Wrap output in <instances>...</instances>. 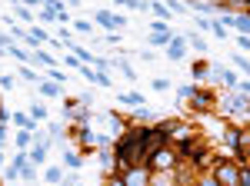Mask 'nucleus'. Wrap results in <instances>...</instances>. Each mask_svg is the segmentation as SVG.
<instances>
[{
	"label": "nucleus",
	"mask_w": 250,
	"mask_h": 186,
	"mask_svg": "<svg viewBox=\"0 0 250 186\" xmlns=\"http://www.w3.org/2000/svg\"><path fill=\"white\" fill-rule=\"evenodd\" d=\"M117 3H124V0H117Z\"/></svg>",
	"instance_id": "nucleus-47"
},
{
	"label": "nucleus",
	"mask_w": 250,
	"mask_h": 186,
	"mask_svg": "<svg viewBox=\"0 0 250 186\" xmlns=\"http://www.w3.org/2000/svg\"><path fill=\"white\" fill-rule=\"evenodd\" d=\"M17 74H20V80H27V83H40L37 74H34V70H30L27 63H20V67H17Z\"/></svg>",
	"instance_id": "nucleus-21"
},
{
	"label": "nucleus",
	"mask_w": 250,
	"mask_h": 186,
	"mask_svg": "<svg viewBox=\"0 0 250 186\" xmlns=\"http://www.w3.org/2000/svg\"><path fill=\"white\" fill-rule=\"evenodd\" d=\"M14 3V14H17V20H23V23H30V20L37 17L34 14V7H27V3H20V0H10Z\"/></svg>",
	"instance_id": "nucleus-7"
},
{
	"label": "nucleus",
	"mask_w": 250,
	"mask_h": 186,
	"mask_svg": "<svg viewBox=\"0 0 250 186\" xmlns=\"http://www.w3.org/2000/svg\"><path fill=\"white\" fill-rule=\"evenodd\" d=\"M197 30H210V20H207V17H197Z\"/></svg>",
	"instance_id": "nucleus-43"
},
{
	"label": "nucleus",
	"mask_w": 250,
	"mask_h": 186,
	"mask_svg": "<svg viewBox=\"0 0 250 186\" xmlns=\"http://www.w3.org/2000/svg\"><path fill=\"white\" fill-rule=\"evenodd\" d=\"M213 180L220 186H240V167L230 163V160H220L217 169H213Z\"/></svg>",
	"instance_id": "nucleus-2"
},
{
	"label": "nucleus",
	"mask_w": 250,
	"mask_h": 186,
	"mask_svg": "<svg viewBox=\"0 0 250 186\" xmlns=\"http://www.w3.org/2000/svg\"><path fill=\"white\" fill-rule=\"evenodd\" d=\"M37 17L43 20V23H50V20H60V14L54 10V7H40V10H37Z\"/></svg>",
	"instance_id": "nucleus-23"
},
{
	"label": "nucleus",
	"mask_w": 250,
	"mask_h": 186,
	"mask_svg": "<svg viewBox=\"0 0 250 186\" xmlns=\"http://www.w3.org/2000/svg\"><path fill=\"white\" fill-rule=\"evenodd\" d=\"M230 60H233V63H237V67H240V70H244V74L250 76V56H244V54H240V50H237V54H233Z\"/></svg>",
	"instance_id": "nucleus-25"
},
{
	"label": "nucleus",
	"mask_w": 250,
	"mask_h": 186,
	"mask_svg": "<svg viewBox=\"0 0 250 186\" xmlns=\"http://www.w3.org/2000/svg\"><path fill=\"white\" fill-rule=\"evenodd\" d=\"M77 186H80V183H77Z\"/></svg>",
	"instance_id": "nucleus-48"
},
{
	"label": "nucleus",
	"mask_w": 250,
	"mask_h": 186,
	"mask_svg": "<svg viewBox=\"0 0 250 186\" xmlns=\"http://www.w3.org/2000/svg\"><path fill=\"white\" fill-rule=\"evenodd\" d=\"M170 167H173V149H170V147L157 149L154 156L147 160V169H150V173H167Z\"/></svg>",
	"instance_id": "nucleus-3"
},
{
	"label": "nucleus",
	"mask_w": 250,
	"mask_h": 186,
	"mask_svg": "<svg viewBox=\"0 0 250 186\" xmlns=\"http://www.w3.org/2000/svg\"><path fill=\"white\" fill-rule=\"evenodd\" d=\"M120 176H124L127 186H150V169L144 167V163H140V167H127Z\"/></svg>",
	"instance_id": "nucleus-4"
},
{
	"label": "nucleus",
	"mask_w": 250,
	"mask_h": 186,
	"mask_svg": "<svg viewBox=\"0 0 250 186\" xmlns=\"http://www.w3.org/2000/svg\"><path fill=\"white\" fill-rule=\"evenodd\" d=\"M237 90L244 93V96H250V80H240V83H237Z\"/></svg>",
	"instance_id": "nucleus-41"
},
{
	"label": "nucleus",
	"mask_w": 250,
	"mask_h": 186,
	"mask_svg": "<svg viewBox=\"0 0 250 186\" xmlns=\"http://www.w3.org/2000/svg\"><path fill=\"white\" fill-rule=\"evenodd\" d=\"M150 14H154L157 20H164V23H170V7H167V3H157V0H150Z\"/></svg>",
	"instance_id": "nucleus-10"
},
{
	"label": "nucleus",
	"mask_w": 250,
	"mask_h": 186,
	"mask_svg": "<svg viewBox=\"0 0 250 186\" xmlns=\"http://www.w3.org/2000/svg\"><path fill=\"white\" fill-rule=\"evenodd\" d=\"M63 136V127L60 123H50V140H60Z\"/></svg>",
	"instance_id": "nucleus-37"
},
{
	"label": "nucleus",
	"mask_w": 250,
	"mask_h": 186,
	"mask_svg": "<svg viewBox=\"0 0 250 186\" xmlns=\"http://www.w3.org/2000/svg\"><path fill=\"white\" fill-rule=\"evenodd\" d=\"M0 163H3V153H0Z\"/></svg>",
	"instance_id": "nucleus-45"
},
{
	"label": "nucleus",
	"mask_w": 250,
	"mask_h": 186,
	"mask_svg": "<svg viewBox=\"0 0 250 186\" xmlns=\"http://www.w3.org/2000/svg\"><path fill=\"white\" fill-rule=\"evenodd\" d=\"M104 186H127V183H124V176H107V183H104Z\"/></svg>",
	"instance_id": "nucleus-40"
},
{
	"label": "nucleus",
	"mask_w": 250,
	"mask_h": 186,
	"mask_svg": "<svg viewBox=\"0 0 250 186\" xmlns=\"http://www.w3.org/2000/svg\"><path fill=\"white\" fill-rule=\"evenodd\" d=\"M63 163H67V167H70V169H77L80 163H83V160H80V156H77V153H74V149H63Z\"/></svg>",
	"instance_id": "nucleus-27"
},
{
	"label": "nucleus",
	"mask_w": 250,
	"mask_h": 186,
	"mask_svg": "<svg viewBox=\"0 0 250 186\" xmlns=\"http://www.w3.org/2000/svg\"><path fill=\"white\" fill-rule=\"evenodd\" d=\"M177 93H180L184 100H190V96H197V93H200V90H197L193 83H187V87H180V90H177Z\"/></svg>",
	"instance_id": "nucleus-32"
},
{
	"label": "nucleus",
	"mask_w": 250,
	"mask_h": 186,
	"mask_svg": "<svg viewBox=\"0 0 250 186\" xmlns=\"http://www.w3.org/2000/svg\"><path fill=\"white\" fill-rule=\"evenodd\" d=\"M34 60H37V63H43V67H47V70H50V67H54V63H57V60H54V54H47V50H43V47H37V50H34Z\"/></svg>",
	"instance_id": "nucleus-19"
},
{
	"label": "nucleus",
	"mask_w": 250,
	"mask_h": 186,
	"mask_svg": "<svg viewBox=\"0 0 250 186\" xmlns=\"http://www.w3.org/2000/svg\"><path fill=\"white\" fill-rule=\"evenodd\" d=\"M167 7H170V14H187V3H180V0H167Z\"/></svg>",
	"instance_id": "nucleus-33"
},
{
	"label": "nucleus",
	"mask_w": 250,
	"mask_h": 186,
	"mask_svg": "<svg viewBox=\"0 0 250 186\" xmlns=\"http://www.w3.org/2000/svg\"><path fill=\"white\" fill-rule=\"evenodd\" d=\"M0 87H3V90H14V76L3 74V76H0Z\"/></svg>",
	"instance_id": "nucleus-38"
},
{
	"label": "nucleus",
	"mask_w": 250,
	"mask_h": 186,
	"mask_svg": "<svg viewBox=\"0 0 250 186\" xmlns=\"http://www.w3.org/2000/svg\"><path fill=\"white\" fill-rule=\"evenodd\" d=\"M190 103H193V110H210L213 100H210V93H207V90H200L197 96H190Z\"/></svg>",
	"instance_id": "nucleus-14"
},
{
	"label": "nucleus",
	"mask_w": 250,
	"mask_h": 186,
	"mask_svg": "<svg viewBox=\"0 0 250 186\" xmlns=\"http://www.w3.org/2000/svg\"><path fill=\"white\" fill-rule=\"evenodd\" d=\"M210 34H217L220 40H227V27L220 23V17H217V20H210Z\"/></svg>",
	"instance_id": "nucleus-28"
},
{
	"label": "nucleus",
	"mask_w": 250,
	"mask_h": 186,
	"mask_svg": "<svg viewBox=\"0 0 250 186\" xmlns=\"http://www.w3.org/2000/svg\"><path fill=\"white\" fill-rule=\"evenodd\" d=\"M244 120H250V107H247V110H244Z\"/></svg>",
	"instance_id": "nucleus-44"
},
{
	"label": "nucleus",
	"mask_w": 250,
	"mask_h": 186,
	"mask_svg": "<svg viewBox=\"0 0 250 186\" xmlns=\"http://www.w3.org/2000/svg\"><path fill=\"white\" fill-rule=\"evenodd\" d=\"M237 47H240V54H250V37L247 34H237Z\"/></svg>",
	"instance_id": "nucleus-31"
},
{
	"label": "nucleus",
	"mask_w": 250,
	"mask_h": 186,
	"mask_svg": "<svg viewBox=\"0 0 250 186\" xmlns=\"http://www.w3.org/2000/svg\"><path fill=\"white\" fill-rule=\"evenodd\" d=\"M114 67H120V74L127 76V80H137V70L127 63V60H114Z\"/></svg>",
	"instance_id": "nucleus-22"
},
{
	"label": "nucleus",
	"mask_w": 250,
	"mask_h": 186,
	"mask_svg": "<svg viewBox=\"0 0 250 186\" xmlns=\"http://www.w3.org/2000/svg\"><path fill=\"white\" fill-rule=\"evenodd\" d=\"M30 116L34 120H47V107L43 103H30Z\"/></svg>",
	"instance_id": "nucleus-29"
},
{
	"label": "nucleus",
	"mask_w": 250,
	"mask_h": 186,
	"mask_svg": "<svg viewBox=\"0 0 250 186\" xmlns=\"http://www.w3.org/2000/svg\"><path fill=\"white\" fill-rule=\"evenodd\" d=\"M7 143V120H0V147Z\"/></svg>",
	"instance_id": "nucleus-42"
},
{
	"label": "nucleus",
	"mask_w": 250,
	"mask_h": 186,
	"mask_svg": "<svg viewBox=\"0 0 250 186\" xmlns=\"http://www.w3.org/2000/svg\"><path fill=\"white\" fill-rule=\"evenodd\" d=\"M170 40H173V34H147L150 47H170Z\"/></svg>",
	"instance_id": "nucleus-18"
},
{
	"label": "nucleus",
	"mask_w": 250,
	"mask_h": 186,
	"mask_svg": "<svg viewBox=\"0 0 250 186\" xmlns=\"http://www.w3.org/2000/svg\"><path fill=\"white\" fill-rule=\"evenodd\" d=\"M94 14H97V23L100 27H107V30L117 27V14H110V10H94Z\"/></svg>",
	"instance_id": "nucleus-13"
},
{
	"label": "nucleus",
	"mask_w": 250,
	"mask_h": 186,
	"mask_svg": "<svg viewBox=\"0 0 250 186\" xmlns=\"http://www.w3.org/2000/svg\"><path fill=\"white\" fill-rule=\"evenodd\" d=\"M157 3H167V0H157Z\"/></svg>",
	"instance_id": "nucleus-46"
},
{
	"label": "nucleus",
	"mask_w": 250,
	"mask_h": 186,
	"mask_svg": "<svg viewBox=\"0 0 250 186\" xmlns=\"http://www.w3.org/2000/svg\"><path fill=\"white\" fill-rule=\"evenodd\" d=\"M187 7L197 10V14H220V7L217 3H207V0H187Z\"/></svg>",
	"instance_id": "nucleus-9"
},
{
	"label": "nucleus",
	"mask_w": 250,
	"mask_h": 186,
	"mask_svg": "<svg viewBox=\"0 0 250 186\" xmlns=\"http://www.w3.org/2000/svg\"><path fill=\"white\" fill-rule=\"evenodd\" d=\"M190 74H193V80H204V76L210 74V63H207V60H193Z\"/></svg>",
	"instance_id": "nucleus-17"
},
{
	"label": "nucleus",
	"mask_w": 250,
	"mask_h": 186,
	"mask_svg": "<svg viewBox=\"0 0 250 186\" xmlns=\"http://www.w3.org/2000/svg\"><path fill=\"white\" fill-rule=\"evenodd\" d=\"M30 140H34V133H30V130H20L14 143H17V149H27V147H30Z\"/></svg>",
	"instance_id": "nucleus-24"
},
{
	"label": "nucleus",
	"mask_w": 250,
	"mask_h": 186,
	"mask_svg": "<svg viewBox=\"0 0 250 186\" xmlns=\"http://www.w3.org/2000/svg\"><path fill=\"white\" fill-rule=\"evenodd\" d=\"M197 186H220V183H217V180H213V173H207V176H204V180H197Z\"/></svg>",
	"instance_id": "nucleus-39"
},
{
	"label": "nucleus",
	"mask_w": 250,
	"mask_h": 186,
	"mask_svg": "<svg viewBox=\"0 0 250 186\" xmlns=\"http://www.w3.org/2000/svg\"><path fill=\"white\" fill-rule=\"evenodd\" d=\"M20 180H27V183H34V180H37V163H27V167L20 169Z\"/></svg>",
	"instance_id": "nucleus-26"
},
{
	"label": "nucleus",
	"mask_w": 250,
	"mask_h": 186,
	"mask_svg": "<svg viewBox=\"0 0 250 186\" xmlns=\"http://www.w3.org/2000/svg\"><path fill=\"white\" fill-rule=\"evenodd\" d=\"M77 34H94V23L90 20H77Z\"/></svg>",
	"instance_id": "nucleus-35"
},
{
	"label": "nucleus",
	"mask_w": 250,
	"mask_h": 186,
	"mask_svg": "<svg viewBox=\"0 0 250 186\" xmlns=\"http://www.w3.org/2000/svg\"><path fill=\"white\" fill-rule=\"evenodd\" d=\"M167 56H170V60H184V56H187V40H184V37H173L170 47H167Z\"/></svg>",
	"instance_id": "nucleus-5"
},
{
	"label": "nucleus",
	"mask_w": 250,
	"mask_h": 186,
	"mask_svg": "<svg viewBox=\"0 0 250 186\" xmlns=\"http://www.w3.org/2000/svg\"><path fill=\"white\" fill-rule=\"evenodd\" d=\"M63 63H67V67H77V70L83 67V60H80L77 54H67V56H63Z\"/></svg>",
	"instance_id": "nucleus-34"
},
{
	"label": "nucleus",
	"mask_w": 250,
	"mask_h": 186,
	"mask_svg": "<svg viewBox=\"0 0 250 186\" xmlns=\"http://www.w3.org/2000/svg\"><path fill=\"white\" fill-rule=\"evenodd\" d=\"M230 30H237V34H247V37H250V17H247V14H233Z\"/></svg>",
	"instance_id": "nucleus-11"
},
{
	"label": "nucleus",
	"mask_w": 250,
	"mask_h": 186,
	"mask_svg": "<svg viewBox=\"0 0 250 186\" xmlns=\"http://www.w3.org/2000/svg\"><path fill=\"white\" fill-rule=\"evenodd\" d=\"M184 40L190 43V47H193V50H197V54H207V40H200V37H197V34H187V37H184Z\"/></svg>",
	"instance_id": "nucleus-20"
},
{
	"label": "nucleus",
	"mask_w": 250,
	"mask_h": 186,
	"mask_svg": "<svg viewBox=\"0 0 250 186\" xmlns=\"http://www.w3.org/2000/svg\"><path fill=\"white\" fill-rule=\"evenodd\" d=\"M144 133L147 130H127L124 133V140L114 147V153H117V163L127 169V167H147V156H144Z\"/></svg>",
	"instance_id": "nucleus-1"
},
{
	"label": "nucleus",
	"mask_w": 250,
	"mask_h": 186,
	"mask_svg": "<svg viewBox=\"0 0 250 186\" xmlns=\"http://www.w3.org/2000/svg\"><path fill=\"white\" fill-rule=\"evenodd\" d=\"M60 180H63V169L60 167H47L43 169V183L47 186H60Z\"/></svg>",
	"instance_id": "nucleus-12"
},
{
	"label": "nucleus",
	"mask_w": 250,
	"mask_h": 186,
	"mask_svg": "<svg viewBox=\"0 0 250 186\" xmlns=\"http://www.w3.org/2000/svg\"><path fill=\"white\" fill-rule=\"evenodd\" d=\"M117 100H120V103H127V107H144V93H120V96H117Z\"/></svg>",
	"instance_id": "nucleus-16"
},
{
	"label": "nucleus",
	"mask_w": 250,
	"mask_h": 186,
	"mask_svg": "<svg viewBox=\"0 0 250 186\" xmlns=\"http://www.w3.org/2000/svg\"><path fill=\"white\" fill-rule=\"evenodd\" d=\"M137 110H140V113H137V120H157V113L147 110V107H137Z\"/></svg>",
	"instance_id": "nucleus-36"
},
{
	"label": "nucleus",
	"mask_w": 250,
	"mask_h": 186,
	"mask_svg": "<svg viewBox=\"0 0 250 186\" xmlns=\"http://www.w3.org/2000/svg\"><path fill=\"white\" fill-rule=\"evenodd\" d=\"M150 34H170V23H164V20H154V23H150Z\"/></svg>",
	"instance_id": "nucleus-30"
},
{
	"label": "nucleus",
	"mask_w": 250,
	"mask_h": 186,
	"mask_svg": "<svg viewBox=\"0 0 250 186\" xmlns=\"http://www.w3.org/2000/svg\"><path fill=\"white\" fill-rule=\"evenodd\" d=\"M10 120H14V123H17L20 130H30V133H37V123H40V120H34V116H30V113H14V116H10Z\"/></svg>",
	"instance_id": "nucleus-6"
},
{
	"label": "nucleus",
	"mask_w": 250,
	"mask_h": 186,
	"mask_svg": "<svg viewBox=\"0 0 250 186\" xmlns=\"http://www.w3.org/2000/svg\"><path fill=\"white\" fill-rule=\"evenodd\" d=\"M27 156H30V163H37V167H43V163H47V147H43V143H37V147L30 149Z\"/></svg>",
	"instance_id": "nucleus-15"
},
{
	"label": "nucleus",
	"mask_w": 250,
	"mask_h": 186,
	"mask_svg": "<svg viewBox=\"0 0 250 186\" xmlns=\"http://www.w3.org/2000/svg\"><path fill=\"white\" fill-rule=\"evenodd\" d=\"M37 90L43 93V96H63V87H60V83H54V80H40Z\"/></svg>",
	"instance_id": "nucleus-8"
}]
</instances>
